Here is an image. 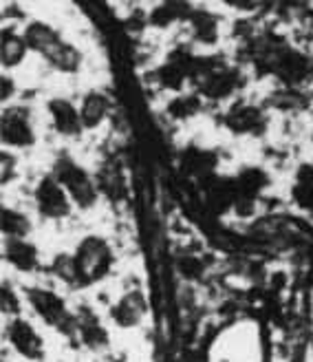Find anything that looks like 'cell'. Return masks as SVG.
<instances>
[{"mask_svg":"<svg viewBox=\"0 0 313 362\" xmlns=\"http://www.w3.org/2000/svg\"><path fill=\"white\" fill-rule=\"evenodd\" d=\"M47 115L53 126L55 135H60L62 139H80L86 129L82 124L80 106L73 104V100L55 95L47 100Z\"/></svg>","mask_w":313,"mask_h":362,"instance_id":"9c48e42d","label":"cell"},{"mask_svg":"<svg viewBox=\"0 0 313 362\" xmlns=\"http://www.w3.org/2000/svg\"><path fill=\"white\" fill-rule=\"evenodd\" d=\"M16 95H18V84L5 71L3 78H0V100H3V104H11Z\"/></svg>","mask_w":313,"mask_h":362,"instance_id":"603a6c76","label":"cell"},{"mask_svg":"<svg viewBox=\"0 0 313 362\" xmlns=\"http://www.w3.org/2000/svg\"><path fill=\"white\" fill-rule=\"evenodd\" d=\"M223 126L236 137H263L269 129V115L265 106L238 100L225 111Z\"/></svg>","mask_w":313,"mask_h":362,"instance_id":"8992f818","label":"cell"},{"mask_svg":"<svg viewBox=\"0 0 313 362\" xmlns=\"http://www.w3.org/2000/svg\"><path fill=\"white\" fill-rule=\"evenodd\" d=\"M5 340H7L9 349H13L20 358L42 360L47 356L45 338L38 334V329H35L23 314L7 318V322H5Z\"/></svg>","mask_w":313,"mask_h":362,"instance_id":"52a82bcc","label":"cell"},{"mask_svg":"<svg viewBox=\"0 0 313 362\" xmlns=\"http://www.w3.org/2000/svg\"><path fill=\"white\" fill-rule=\"evenodd\" d=\"M194 5L190 0H161L148 13H146V25L153 29H172L177 25H186L192 16Z\"/></svg>","mask_w":313,"mask_h":362,"instance_id":"7c38bea8","label":"cell"},{"mask_svg":"<svg viewBox=\"0 0 313 362\" xmlns=\"http://www.w3.org/2000/svg\"><path fill=\"white\" fill-rule=\"evenodd\" d=\"M203 104L206 100L201 98L196 90L194 93H175V98L165 104V115H168L172 122H190L194 119L201 111H203Z\"/></svg>","mask_w":313,"mask_h":362,"instance_id":"e0dca14e","label":"cell"},{"mask_svg":"<svg viewBox=\"0 0 313 362\" xmlns=\"http://www.w3.org/2000/svg\"><path fill=\"white\" fill-rule=\"evenodd\" d=\"M186 27H188L192 42L199 45V47L212 49L220 40V18L210 9H196L194 7Z\"/></svg>","mask_w":313,"mask_h":362,"instance_id":"9a60e30c","label":"cell"},{"mask_svg":"<svg viewBox=\"0 0 313 362\" xmlns=\"http://www.w3.org/2000/svg\"><path fill=\"white\" fill-rule=\"evenodd\" d=\"M78 267L80 285L88 287L104 281L115 267V250L102 234H86L71 252Z\"/></svg>","mask_w":313,"mask_h":362,"instance_id":"7a4b0ae2","label":"cell"},{"mask_svg":"<svg viewBox=\"0 0 313 362\" xmlns=\"http://www.w3.org/2000/svg\"><path fill=\"white\" fill-rule=\"evenodd\" d=\"M25 303L31 307V312L38 316L49 329L64 336L69 342L76 336L78 316L76 310H71L69 303L51 287L42 285H27L25 287Z\"/></svg>","mask_w":313,"mask_h":362,"instance_id":"6da1fadb","label":"cell"},{"mask_svg":"<svg viewBox=\"0 0 313 362\" xmlns=\"http://www.w3.org/2000/svg\"><path fill=\"white\" fill-rule=\"evenodd\" d=\"M0 139L9 151H29L38 144V129L29 104H5L0 115Z\"/></svg>","mask_w":313,"mask_h":362,"instance_id":"277c9868","label":"cell"},{"mask_svg":"<svg viewBox=\"0 0 313 362\" xmlns=\"http://www.w3.org/2000/svg\"><path fill=\"white\" fill-rule=\"evenodd\" d=\"M33 232L31 219L13 206H3V237L5 239H29Z\"/></svg>","mask_w":313,"mask_h":362,"instance_id":"ac0fdd59","label":"cell"},{"mask_svg":"<svg viewBox=\"0 0 313 362\" xmlns=\"http://www.w3.org/2000/svg\"><path fill=\"white\" fill-rule=\"evenodd\" d=\"M76 316H78V327H76V336H73L71 345L73 347H84L88 351L108 349L110 336H108L106 325L100 320V316L86 305L78 307Z\"/></svg>","mask_w":313,"mask_h":362,"instance_id":"30bf717a","label":"cell"},{"mask_svg":"<svg viewBox=\"0 0 313 362\" xmlns=\"http://www.w3.org/2000/svg\"><path fill=\"white\" fill-rule=\"evenodd\" d=\"M0 170H3V188L11 186L13 179L18 177V157L13 155V151L3 148V155H0Z\"/></svg>","mask_w":313,"mask_h":362,"instance_id":"7402d4cb","label":"cell"},{"mask_svg":"<svg viewBox=\"0 0 313 362\" xmlns=\"http://www.w3.org/2000/svg\"><path fill=\"white\" fill-rule=\"evenodd\" d=\"M51 274L71 289H82L78 267H76V261H73L71 252H62V255H58L51 261Z\"/></svg>","mask_w":313,"mask_h":362,"instance_id":"d6986e66","label":"cell"},{"mask_svg":"<svg viewBox=\"0 0 313 362\" xmlns=\"http://www.w3.org/2000/svg\"><path fill=\"white\" fill-rule=\"evenodd\" d=\"M31 199H33L35 210H38V214L45 221L62 223L73 214V210H76L71 194L66 192L62 181L53 173H45L38 177V181H35V186L31 190Z\"/></svg>","mask_w":313,"mask_h":362,"instance_id":"5b68a950","label":"cell"},{"mask_svg":"<svg viewBox=\"0 0 313 362\" xmlns=\"http://www.w3.org/2000/svg\"><path fill=\"white\" fill-rule=\"evenodd\" d=\"M3 259L9 267L20 272V274H33L42 265L38 245H33L29 239H5Z\"/></svg>","mask_w":313,"mask_h":362,"instance_id":"5bb4252c","label":"cell"},{"mask_svg":"<svg viewBox=\"0 0 313 362\" xmlns=\"http://www.w3.org/2000/svg\"><path fill=\"white\" fill-rule=\"evenodd\" d=\"M269 106L278 108V111H283V113H296L307 106V98L296 86H283L269 95Z\"/></svg>","mask_w":313,"mask_h":362,"instance_id":"ffe728a7","label":"cell"},{"mask_svg":"<svg viewBox=\"0 0 313 362\" xmlns=\"http://www.w3.org/2000/svg\"><path fill=\"white\" fill-rule=\"evenodd\" d=\"M51 173L62 181V186L71 194L73 204L78 210L88 212L93 210L100 202V184L93 179L80 161H76L69 155H58L51 164Z\"/></svg>","mask_w":313,"mask_h":362,"instance_id":"3957f363","label":"cell"},{"mask_svg":"<svg viewBox=\"0 0 313 362\" xmlns=\"http://www.w3.org/2000/svg\"><path fill=\"white\" fill-rule=\"evenodd\" d=\"M148 298H146L143 289L131 287L108 307V320L115 325L117 329H137L139 325L148 316Z\"/></svg>","mask_w":313,"mask_h":362,"instance_id":"ba28073f","label":"cell"},{"mask_svg":"<svg viewBox=\"0 0 313 362\" xmlns=\"http://www.w3.org/2000/svg\"><path fill=\"white\" fill-rule=\"evenodd\" d=\"M80 115L86 133L88 131H98L100 126L110 117L113 113V100L102 88H88L86 93L80 98Z\"/></svg>","mask_w":313,"mask_h":362,"instance_id":"4fadbf2b","label":"cell"},{"mask_svg":"<svg viewBox=\"0 0 313 362\" xmlns=\"http://www.w3.org/2000/svg\"><path fill=\"white\" fill-rule=\"evenodd\" d=\"M40 56L45 58V62L53 71H58V74H62V76H76L84 66L82 49L76 47L73 42H69L62 33L40 53Z\"/></svg>","mask_w":313,"mask_h":362,"instance_id":"8fae6325","label":"cell"},{"mask_svg":"<svg viewBox=\"0 0 313 362\" xmlns=\"http://www.w3.org/2000/svg\"><path fill=\"white\" fill-rule=\"evenodd\" d=\"M29 45L25 40V33L13 27H5L0 35V62L5 71L18 69L29 56Z\"/></svg>","mask_w":313,"mask_h":362,"instance_id":"2e32d148","label":"cell"},{"mask_svg":"<svg viewBox=\"0 0 313 362\" xmlns=\"http://www.w3.org/2000/svg\"><path fill=\"white\" fill-rule=\"evenodd\" d=\"M0 312H3L5 318H13L23 314V298L7 279L3 281V289H0Z\"/></svg>","mask_w":313,"mask_h":362,"instance_id":"44dd1931","label":"cell"}]
</instances>
